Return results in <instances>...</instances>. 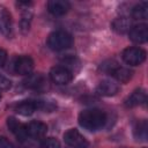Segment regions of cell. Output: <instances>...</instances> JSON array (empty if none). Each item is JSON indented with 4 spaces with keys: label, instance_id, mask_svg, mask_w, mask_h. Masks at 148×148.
<instances>
[{
    "label": "cell",
    "instance_id": "6da1fadb",
    "mask_svg": "<svg viewBox=\"0 0 148 148\" xmlns=\"http://www.w3.org/2000/svg\"><path fill=\"white\" fill-rule=\"evenodd\" d=\"M106 121V114L99 109L83 110L79 114V124L88 131H97L104 126Z\"/></svg>",
    "mask_w": 148,
    "mask_h": 148
},
{
    "label": "cell",
    "instance_id": "7a4b0ae2",
    "mask_svg": "<svg viewBox=\"0 0 148 148\" xmlns=\"http://www.w3.org/2000/svg\"><path fill=\"white\" fill-rule=\"evenodd\" d=\"M46 43L51 50L61 51V50L68 49L72 45L73 38L68 32H66L64 30H57L49 35Z\"/></svg>",
    "mask_w": 148,
    "mask_h": 148
},
{
    "label": "cell",
    "instance_id": "3957f363",
    "mask_svg": "<svg viewBox=\"0 0 148 148\" xmlns=\"http://www.w3.org/2000/svg\"><path fill=\"white\" fill-rule=\"evenodd\" d=\"M123 60L130 66L141 65L146 60V51L141 47H127L123 51Z\"/></svg>",
    "mask_w": 148,
    "mask_h": 148
},
{
    "label": "cell",
    "instance_id": "277c9868",
    "mask_svg": "<svg viewBox=\"0 0 148 148\" xmlns=\"http://www.w3.org/2000/svg\"><path fill=\"white\" fill-rule=\"evenodd\" d=\"M51 80L57 84H67L73 79V73L65 66H54L50 71Z\"/></svg>",
    "mask_w": 148,
    "mask_h": 148
},
{
    "label": "cell",
    "instance_id": "5b68a950",
    "mask_svg": "<svg viewBox=\"0 0 148 148\" xmlns=\"http://www.w3.org/2000/svg\"><path fill=\"white\" fill-rule=\"evenodd\" d=\"M65 142L73 148H87L88 140L75 128H71L64 134Z\"/></svg>",
    "mask_w": 148,
    "mask_h": 148
},
{
    "label": "cell",
    "instance_id": "8992f818",
    "mask_svg": "<svg viewBox=\"0 0 148 148\" xmlns=\"http://www.w3.org/2000/svg\"><path fill=\"white\" fill-rule=\"evenodd\" d=\"M34 69V60L29 56H21L14 62V71L20 75H29Z\"/></svg>",
    "mask_w": 148,
    "mask_h": 148
},
{
    "label": "cell",
    "instance_id": "52a82bcc",
    "mask_svg": "<svg viewBox=\"0 0 148 148\" xmlns=\"http://www.w3.org/2000/svg\"><path fill=\"white\" fill-rule=\"evenodd\" d=\"M130 39L136 44H142L148 40V27L147 24H138L132 27V29L128 31Z\"/></svg>",
    "mask_w": 148,
    "mask_h": 148
},
{
    "label": "cell",
    "instance_id": "ba28073f",
    "mask_svg": "<svg viewBox=\"0 0 148 148\" xmlns=\"http://www.w3.org/2000/svg\"><path fill=\"white\" fill-rule=\"evenodd\" d=\"M17 6L22 7V18H21V30L22 32H27L30 28V23H31V18H32V12L29 8L30 6H32V2H28V1H20L17 2Z\"/></svg>",
    "mask_w": 148,
    "mask_h": 148
},
{
    "label": "cell",
    "instance_id": "9c48e42d",
    "mask_svg": "<svg viewBox=\"0 0 148 148\" xmlns=\"http://www.w3.org/2000/svg\"><path fill=\"white\" fill-rule=\"evenodd\" d=\"M7 126H8V128L12 131V133H13L20 141H23L24 139L28 138L25 125H23L22 123H20L16 118L9 117V118L7 119Z\"/></svg>",
    "mask_w": 148,
    "mask_h": 148
},
{
    "label": "cell",
    "instance_id": "30bf717a",
    "mask_svg": "<svg viewBox=\"0 0 148 148\" xmlns=\"http://www.w3.org/2000/svg\"><path fill=\"white\" fill-rule=\"evenodd\" d=\"M27 134L34 139H42L47 132V126L42 121H31L27 126Z\"/></svg>",
    "mask_w": 148,
    "mask_h": 148
},
{
    "label": "cell",
    "instance_id": "8fae6325",
    "mask_svg": "<svg viewBox=\"0 0 148 148\" xmlns=\"http://www.w3.org/2000/svg\"><path fill=\"white\" fill-rule=\"evenodd\" d=\"M12 31H13L12 16L6 8L0 7V32L3 34L5 36H10Z\"/></svg>",
    "mask_w": 148,
    "mask_h": 148
},
{
    "label": "cell",
    "instance_id": "7c38bea8",
    "mask_svg": "<svg viewBox=\"0 0 148 148\" xmlns=\"http://www.w3.org/2000/svg\"><path fill=\"white\" fill-rule=\"evenodd\" d=\"M39 109H40V101H23L16 105L15 111L22 116H30L36 110Z\"/></svg>",
    "mask_w": 148,
    "mask_h": 148
},
{
    "label": "cell",
    "instance_id": "4fadbf2b",
    "mask_svg": "<svg viewBox=\"0 0 148 148\" xmlns=\"http://www.w3.org/2000/svg\"><path fill=\"white\" fill-rule=\"evenodd\" d=\"M69 2L64 1V0H51L47 2V10L56 16L64 15L68 12L69 9Z\"/></svg>",
    "mask_w": 148,
    "mask_h": 148
},
{
    "label": "cell",
    "instance_id": "5bb4252c",
    "mask_svg": "<svg viewBox=\"0 0 148 148\" xmlns=\"http://www.w3.org/2000/svg\"><path fill=\"white\" fill-rule=\"evenodd\" d=\"M119 90V87L112 82V81H109V80H104L102 82H99V84L97 86L96 88V92L98 95H102V96H113L118 92Z\"/></svg>",
    "mask_w": 148,
    "mask_h": 148
},
{
    "label": "cell",
    "instance_id": "9a60e30c",
    "mask_svg": "<svg viewBox=\"0 0 148 148\" xmlns=\"http://www.w3.org/2000/svg\"><path fill=\"white\" fill-rule=\"evenodd\" d=\"M146 98H147L146 91L143 89H136L126 98L125 105L127 108H134V106L143 104L146 102Z\"/></svg>",
    "mask_w": 148,
    "mask_h": 148
},
{
    "label": "cell",
    "instance_id": "2e32d148",
    "mask_svg": "<svg viewBox=\"0 0 148 148\" xmlns=\"http://www.w3.org/2000/svg\"><path fill=\"white\" fill-rule=\"evenodd\" d=\"M111 27H112V29L116 32H118V34H125V32H128L132 29V21L128 17H125V16L117 17L112 22Z\"/></svg>",
    "mask_w": 148,
    "mask_h": 148
},
{
    "label": "cell",
    "instance_id": "e0dca14e",
    "mask_svg": "<svg viewBox=\"0 0 148 148\" xmlns=\"http://www.w3.org/2000/svg\"><path fill=\"white\" fill-rule=\"evenodd\" d=\"M23 84L29 89H39L44 84V77L42 74H29L24 79Z\"/></svg>",
    "mask_w": 148,
    "mask_h": 148
},
{
    "label": "cell",
    "instance_id": "ac0fdd59",
    "mask_svg": "<svg viewBox=\"0 0 148 148\" xmlns=\"http://www.w3.org/2000/svg\"><path fill=\"white\" fill-rule=\"evenodd\" d=\"M134 136L136 140H140V141H146L147 140V136H148V124H147V120H140L136 123V125L134 126Z\"/></svg>",
    "mask_w": 148,
    "mask_h": 148
},
{
    "label": "cell",
    "instance_id": "d6986e66",
    "mask_svg": "<svg viewBox=\"0 0 148 148\" xmlns=\"http://www.w3.org/2000/svg\"><path fill=\"white\" fill-rule=\"evenodd\" d=\"M111 74L113 75V77H114L117 81H119V82H121V83H126V82H128V81L131 80V77H132V75H133V72H132L131 69L126 68V67H120V66H118Z\"/></svg>",
    "mask_w": 148,
    "mask_h": 148
},
{
    "label": "cell",
    "instance_id": "ffe728a7",
    "mask_svg": "<svg viewBox=\"0 0 148 148\" xmlns=\"http://www.w3.org/2000/svg\"><path fill=\"white\" fill-rule=\"evenodd\" d=\"M132 16L135 20H146L148 17V5L147 2H141L133 7Z\"/></svg>",
    "mask_w": 148,
    "mask_h": 148
},
{
    "label": "cell",
    "instance_id": "44dd1931",
    "mask_svg": "<svg viewBox=\"0 0 148 148\" xmlns=\"http://www.w3.org/2000/svg\"><path fill=\"white\" fill-rule=\"evenodd\" d=\"M117 67H118V64H117L114 60H108V61H105V62H103V64L101 65V69H102L103 72L109 73V74H111Z\"/></svg>",
    "mask_w": 148,
    "mask_h": 148
},
{
    "label": "cell",
    "instance_id": "7402d4cb",
    "mask_svg": "<svg viewBox=\"0 0 148 148\" xmlns=\"http://www.w3.org/2000/svg\"><path fill=\"white\" fill-rule=\"evenodd\" d=\"M40 148H60V143L54 138H47L42 142Z\"/></svg>",
    "mask_w": 148,
    "mask_h": 148
},
{
    "label": "cell",
    "instance_id": "603a6c76",
    "mask_svg": "<svg viewBox=\"0 0 148 148\" xmlns=\"http://www.w3.org/2000/svg\"><path fill=\"white\" fill-rule=\"evenodd\" d=\"M12 87V82L3 75H0V90H8Z\"/></svg>",
    "mask_w": 148,
    "mask_h": 148
},
{
    "label": "cell",
    "instance_id": "cb8c5ba5",
    "mask_svg": "<svg viewBox=\"0 0 148 148\" xmlns=\"http://www.w3.org/2000/svg\"><path fill=\"white\" fill-rule=\"evenodd\" d=\"M0 148H15L13 143L3 136H0Z\"/></svg>",
    "mask_w": 148,
    "mask_h": 148
},
{
    "label": "cell",
    "instance_id": "d4e9b609",
    "mask_svg": "<svg viewBox=\"0 0 148 148\" xmlns=\"http://www.w3.org/2000/svg\"><path fill=\"white\" fill-rule=\"evenodd\" d=\"M6 60H7V53L5 50L0 49V67H2L5 65Z\"/></svg>",
    "mask_w": 148,
    "mask_h": 148
},
{
    "label": "cell",
    "instance_id": "484cf974",
    "mask_svg": "<svg viewBox=\"0 0 148 148\" xmlns=\"http://www.w3.org/2000/svg\"><path fill=\"white\" fill-rule=\"evenodd\" d=\"M0 98H1V95H0Z\"/></svg>",
    "mask_w": 148,
    "mask_h": 148
}]
</instances>
